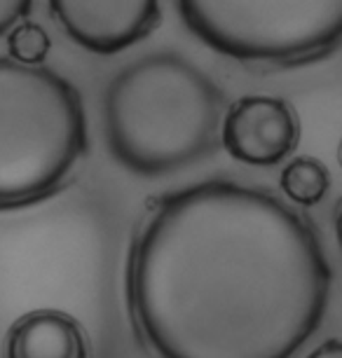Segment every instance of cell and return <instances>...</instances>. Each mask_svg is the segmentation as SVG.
<instances>
[{
  "label": "cell",
  "mask_w": 342,
  "mask_h": 358,
  "mask_svg": "<svg viewBox=\"0 0 342 358\" xmlns=\"http://www.w3.org/2000/svg\"><path fill=\"white\" fill-rule=\"evenodd\" d=\"M331 171L314 157H296L281 169L279 185L298 206H317L331 187Z\"/></svg>",
  "instance_id": "cell-8"
},
{
  "label": "cell",
  "mask_w": 342,
  "mask_h": 358,
  "mask_svg": "<svg viewBox=\"0 0 342 358\" xmlns=\"http://www.w3.org/2000/svg\"><path fill=\"white\" fill-rule=\"evenodd\" d=\"M335 236H338V244L342 248V199L338 204V211H335Z\"/></svg>",
  "instance_id": "cell-12"
},
{
  "label": "cell",
  "mask_w": 342,
  "mask_h": 358,
  "mask_svg": "<svg viewBox=\"0 0 342 358\" xmlns=\"http://www.w3.org/2000/svg\"><path fill=\"white\" fill-rule=\"evenodd\" d=\"M225 117L223 90L178 52H150L111 80L104 129L127 171L159 178L213 155Z\"/></svg>",
  "instance_id": "cell-2"
},
{
  "label": "cell",
  "mask_w": 342,
  "mask_h": 358,
  "mask_svg": "<svg viewBox=\"0 0 342 358\" xmlns=\"http://www.w3.org/2000/svg\"><path fill=\"white\" fill-rule=\"evenodd\" d=\"M185 26L256 69H296L342 45V0H183Z\"/></svg>",
  "instance_id": "cell-4"
},
{
  "label": "cell",
  "mask_w": 342,
  "mask_h": 358,
  "mask_svg": "<svg viewBox=\"0 0 342 358\" xmlns=\"http://www.w3.org/2000/svg\"><path fill=\"white\" fill-rule=\"evenodd\" d=\"M338 159H340V166H342V141H340V145H338Z\"/></svg>",
  "instance_id": "cell-13"
},
{
  "label": "cell",
  "mask_w": 342,
  "mask_h": 358,
  "mask_svg": "<svg viewBox=\"0 0 342 358\" xmlns=\"http://www.w3.org/2000/svg\"><path fill=\"white\" fill-rule=\"evenodd\" d=\"M5 358H87V340L71 314L36 309L10 326Z\"/></svg>",
  "instance_id": "cell-7"
},
{
  "label": "cell",
  "mask_w": 342,
  "mask_h": 358,
  "mask_svg": "<svg viewBox=\"0 0 342 358\" xmlns=\"http://www.w3.org/2000/svg\"><path fill=\"white\" fill-rule=\"evenodd\" d=\"M52 40L47 31L36 22H19L8 36V54L15 64L22 66H43L50 54Z\"/></svg>",
  "instance_id": "cell-9"
},
{
  "label": "cell",
  "mask_w": 342,
  "mask_h": 358,
  "mask_svg": "<svg viewBox=\"0 0 342 358\" xmlns=\"http://www.w3.org/2000/svg\"><path fill=\"white\" fill-rule=\"evenodd\" d=\"M87 150L80 92L45 66L0 57V208L55 194Z\"/></svg>",
  "instance_id": "cell-3"
},
{
  "label": "cell",
  "mask_w": 342,
  "mask_h": 358,
  "mask_svg": "<svg viewBox=\"0 0 342 358\" xmlns=\"http://www.w3.org/2000/svg\"><path fill=\"white\" fill-rule=\"evenodd\" d=\"M307 358H342V340H328Z\"/></svg>",
  "instance_id": "cell-11"
},
{
  "label": "cell",
  "mask_w": 342,
  "mask_h": 358,
  "mask_svg": "<svg viewBox=\"0 0 342 358\" xmlns=\"http://www.w3.org/2000/svg\"><path fill=\"white\" fill-rule=\"evenodd\" d=\"M331 281L305 215L263 187L206 180L143 222L127 295L150 358H293L324 321Z\"/></svg>",
  "instance_id": "cell-1"
},
{
  "label": "cell",
  "mask_w": 342,
  "mask_h": 358,
  "mask_svg": "<svg viewBox=\"0 0 342 358\" xmlns=\"http://www.w3.org/2000/svg\"><path fill=\"white\" fill-rule=\"evenodd\" d=\"M50 12L78 45L97 54L122 52L162 22L152 0H52Z\"/></svg>",
  "instance_id": "cell-6"
},
{
  "label": "cell",
  "mask_w": 342,
  "mask_h": 358,
  "mask_svg": "<svg viewBox=\"0 0 342 358\" xmlns=\"http://www.w3.org/2000/svg\"><path fill=\"white\" fill-rule=\"evenodd\" d=\"M220 143L237 162L274 166L300 143V120L288 101L265 94L241 96L225 110Z\"/></svg>",
  "instance_id": "cell-5"
},
{
  "label": "cell",
  "mask_w": 342,
  "mask_h": 358,
  "mask_svg": "<svg viewBox=\"0 0 342 358\" xmlns=\"http://www.w3.org/2000/svg\"><path fill=\"white\" fill-rule=\"evenodd\" d=\"M31 10L33 5L29 0H0V36L8 33L19 22H24Z\"/></svg>",
  "instance_id": "cell-10"
}]
</instances>
